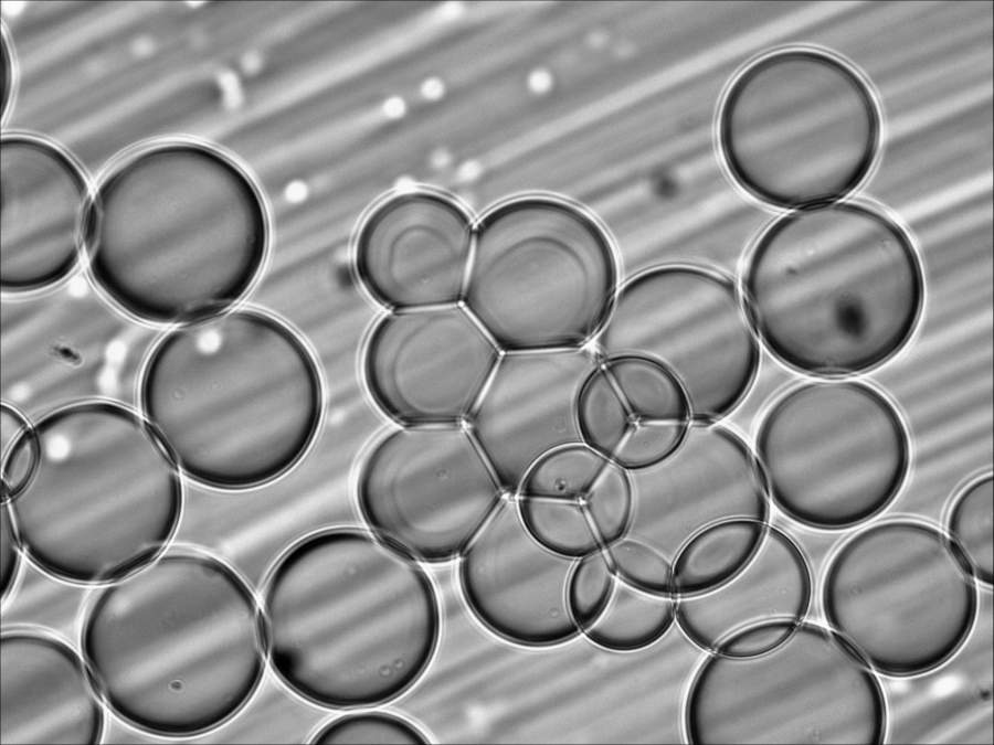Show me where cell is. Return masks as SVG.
Listing matches in <instances>:
<instances>
[{"label": "cell", "mask_w": 994, "mask_h": 745, "mask_svg": "<svg viewBox=\"0 0 994 745\" xmlns=\"http://www.w3.org/2000/svg\"><path fill=\"white\" fill-rule=\"evenodd\" d=\"M800 622L779 618L750 624L725 637L712 652L738 659L765 654L785 642Z\"/></svg>", "instance_id": "34"}, {"label": "cell", "mask_w": 994, "mask_h": 745, "mask_svg": "<svg viewBox=\"0 0 994 745\" xmlns=\"http://www.w3.org/2000/svg\"><path fill=\"white\" fill-rule=\"evenodd\" d=\"M506 496L465 423L400 425L370 447L357 478L367 525L423 563L459 557Z\"/></svg>", "instance_id": "14"}, {"label": "cell", "mask_w": 994, "mask_h": 745, "mask_svg": "<svg viewBox=\"0 0 994 745\" xmlns=\"http://www.w3.org/2000/svg\"><path fill=\"white\" fill-rule=\"evenodd\" d=\"M581 501L603 547L622 539L634 510L630 471L610 460Z\"/></svg>", "instance_id": "31"}, {"label": "cell", "mask_w": 994, "mask_h": 745, "mask_svg": "<svg viewBox=\"0 0 994 745\" xmlns=\"http://www.w3.org/2000/svg\"><path fill=\"white\" fill-rule=\"evenodd\" d=\"M829 629L874 672L913 677L951 659L974 627L975 579L934 525L882 520L848 536L821 585Z\"/></svg>", "instance_id": "9"}, {"label": "cell", "mask_w": 994, "mask_h": 745, "mask_svg": "<svg viewBox=\"0 0 994 745\" xmlns=\"http://www.w3.org/2000/svg\"><path fill=\"white\" fill-rule=\"evenodd\" d=\"M24 556L9 502L1 498V598L12 587Z\"/></svg>", "instance_id": "36"}, {"label": "cell", "mask_w": 994, "mask_h": 745, "mask_svg": "<svg viewBox=\"0 0 994 745\" xmlns=\"http://www.w3.org/2000/svg\"><path fill=\"white\" fill-rule=\"evenodd\" d=\"M163 333L120 309L83 272L2 295L1 403L32 425L88 402L140 412L144 372Z\"/></svg>", "instance_id": "12"}, {"label": "cell", "mask_w": 994, "mask_h": 745, "mask_svg": "<svg viewBox=\"0 0 994 745\" xmlns=\"http://www.w3.org/2000/svg\"><path fill=\"white\" fill-rule=\"evenodd\" d=\"M676 598L636 587L618 577L598 617L584 629L595 646L634 652L658 641L675 621Z\"/></svg>", "instance_id": "26"}, {"label": "cell", "mask_w": 994, "mask_h": 745, "mask_svg": "<svg viewBox=\"0 0 994 745\" xmlns=\"http://www.w3.org/2000/svg\"><path fill=\"white\" fill-rule=\"evenodd\" d=\"M522 521L547 549L578 560L604 549L581 500L517 496Z\"/></svg>", "instance_id": "28"}, {"label": "cell", "mask_w": 994, "mask_h": 745, "mask_svg": "<svg viewBox=\"0 0 994 745\" xmlns=\"http://www.w3.org/2000/svg\"><path fill=\"white\" fill-rule=\"evenodd\" d=\"M475 228L452 199L413 190L391 195L362 222L355 268L366 291L392 309L463 304Z\"/></svg>", "instance_id": "17"}, {"label": "cell", "mask_w": 994, "mask_h": 745, "mask_svg": "<svg viewBox=\"0 0 994 745\" xmlns=\"http://www.w3.org/2000/svg\"><path fill=\"white\" fill-rule=\"evenodd\" d=\"M261 615L274 673L334 710L404 694L427 669L441 631L435 587L419 561L356 528L292 545L266 578Z\"/></svg>", "instance_id": "2"}, {"label": "cell", "mask_w": 994, "mask_h": 745, "mask_svg": "<svg viewBox=\"0 0 994 745\" xmlns=\"http://www.w3.org/2000/svg\"><path fill=\"white\" fill-rule=\"evenodd\" d=\"M33 430L35 468L6 498L29 560L97 587L170 546L183 479L139 411L82 403L43 417Z\"/></svg>", "instance_id": "6"}, {"label": "cell", "mask_w": 994, "mask_h": 745, "mask_svg": "<svg viewBox=\"0 0 994 745\" xmlns=\"http://www.w3.org/2000/svg\"><path fill=\"white\" fill-rule=\"evenodd\" d=\"M593 341L601 362L639 355L663 365L681 385L692 423L728 417L748 396L761 363L740 287L689 264L656 266L625 281Z\"/></svg>", "instance_id": "13"}, {"label": "cell", "mask_w": 994, "mask_h": 745, "mask_svg": "<svg viewBox=\"0 0 994 745\" xmlns=\"http://www.w3.org/2000/svg\"><path fill=\"white\" fill-rule=\"evenodd\" d=\"M78 648L107 710L163 744L211 733L241 713L267 659L245 578L179 546L95 587Z\"/></svg>", "instance_id": "1"}, {"label": "cell", "mask_w": 994, "mask_h": 745, "mask_svg": "<svg viewBox=\"0 0 994 745\" xmlns=\"http://www.w3.org/2000/svg\"><path fill=\"white\" fill-rule=\"evenodd\" d=\"M317 364L302 339L254 309H226L165 332L140 386V413L182 477L228 490L273 481L315 438Z\"/></svg>", "instance_id": "5"}, {"label": "cell", "mask_w": 994, "mask_h": 745, "mask_svg": "<svg viewBox=\"0 0 994 745\" xmlns=\"http://www.w3.org/2000/svg\"><path fill=\"white\" fill-rule=\"evenodd\" d=\"M604 551L616 577L653 593L673 595V561L652 544L625 535Z\"/></svg>", "instance_id": "32"}, {"label": "cell", "mask_w": 994, "mask_h": 745, "mask_svg": "<svg viewBox=\"0 0 994 745\" xmlns=\"http://www.w3.org/2000/svg\"><path fill=\"white\" fill-rule=\"evenodd\" d=\"M38 460L33 425L1 456V497L11 498L27 483Z\"/></svg>", "instance_id": "35"}, {"label": "cell", "mask_w": 994, "mask_h": 745, "mask_svg": "<svg viewBox=\"0 0 994 745\" xmlns=\"http://www.w3.org/2000/svg\"><path fill=\"white\" fill-rule=\"evenodd\" d=\"M760 343L813 376L871 371L913 336L924 304L920 256L886 212L856 201L795 209L753 244L741 280Z\"/></svg>", "instance_id": "3"}, {"label": "cell", "mask_w": 994, "mask_h": 745, "mask_svg": "<svg viewBox=\"0 0 994 745\" xmlns=\"http://www.w3.org/2000/svg\"><path fill=\"white\" fill-rule=\"evenodd\" d=\"M615 577L604 549L575 561L568 583V604L581 631L605 606Z\"/></svg>", "instance_id": "33"}, {"label": "cell", "mask_w": 994, "mask_h": 745, "mask_svg": "<svg viewBox=\"0 0 994 745\" xmlns=\"http://www.w3.org/2000/svg\"><path fill=\"white\" fill-rule=\"evenodd\" d=\"M611 240L569 202L527 196L475 228L463 305L501 352L583 348L618 290Z\"/></svg>", "instance_id": "8"}, {"label": "cell", "mask_w": 994, "mask_h": 745, "mask_svg": "<svg viewBox=\"0 0 994 745\" xmlns=\"http://www.w3.org/2000/svg\"><path fill=\"white\" fill-rule=\"evenodd\" d=\"M770 501L791 520L843 530L884 511L908 476L910 437L895 403L869 383L825 377L775 396L754 434Z\"/></svg>", "instance_id": "10"}, {"label": "cell", "mask_w": 994, "mask_h": 745, "mask_svg": "<svg viewBox=\"0 0 994 745\" xmlns=\"http://www.w3.org/2000/svg\"><path fill=\"white\" fill-rule=\"evenodd\" d=\"M108 710L76 646L1 630L0 744H102Z\"/></svg>", "instance_id": "21"}, {"label": "cell", "mask_w": 994, "mask_h": 745, "mask_svg": "<svg viewBox=\"0 0 994 745\" xmlns=\"http://www.w3.org/2000/svg\"><path fill=\"white\" fill-rule=\"evenodd\" d=\"M3 161L2 295L36 291L75 273L85 248L92 198L65 157Z\"/></svg>", "instance_id": "20"}, {"label": "cell", "mask_w": 994, "mask_h": 745, "mask_svg": "<svg viewBox=\"0 0 994 745\" xmlns=\"http://www.w3.org/2000/svg\"><path fill=\"white\" fill-rule=\"evenodd\" d=\"M313 744H429L423 731L393 713L364 710L341 715L319 728Z\"/></svg>", "instance_id": "30"}, {"label": "cell", "mask_w": 994, "mask_h": 745, "mask_svg": "<svg viewBox=\"0 0 994 745\" xmlns=\"http://www.w3.org/2000/svg\"><path fill=\"white\" fill-rule=\"evenodd\" d=\"M622 402V443L612 462L627 471L658 464L683 441L691 423L687 396L654 360L621 355L601 362Z\"/></svg>", "instance_id": "23"}, {"label": "cell", "mask_w": 994, "mask_h": 745, "mask_svg": "<svg viewBox=\"0 0 994 745\" xmlns=\"http://www.w3.org/2000/svg\"><path fill=\"white\" fill-rule=\"evenodd\" d=\"M601 360L586 347L503 352L466 426L507 496L551 449L582 441L580 393Z\"/></svg>", "instance_id": "18"}, {"label": "cell", "mask_w": 994, "mask_h": 745, "mask_svg": "<svg viewBox=\"0 0 994 745\" xmlns=\"http://www.w3.org/2000/svg\"><path fill=\"white\" fill-rule=\"evenodd\" d=\"M501 353L463 304L392 310L367 338L363 380L400 425L466 423Z\"/></svg>", "instance_id": "15"}, {"label": "cell", "mask_w": 994, "mask_h": 745, "mask_svg": "<svg viewBox=\"0 0 994 745\" xmlns=\"http://www.w3.org/2000/svg\"><path fill=\"white\" fill-rule=\"evenodd\" d=\"M766 523L732 518L692 534L673 558L674 597L712 589L737 574L757 551Z\"/></svg>", "instance_id": "25"}, {"label": "cell", "mask_w": 994, "mask_h": 745, "mask_svg": "<svg viewBox=\"0 0 994 745\" xmlns=\"http://www.w3.org/2000/svg\"><path fill=\"white\" fill-rule=\"evenodd\" d=\"M717 126L733 180L754 199L789 210L838 201L859 188L882 131L877 98L860 73L806 46L765 53L741 70Z\"/></svg>", "instance_id": "7"}, {"label": "cell", "mask_w": 994, "mask_h": 745, "mask_svg": "<svg viewBox=\"0 0 994 745\" xmlns=\"http://www.w3.org/2000/svg\"><path fill=\"white\" fill-rule=\"evenodd\" d=\"M609 461L583 441L558 446L531 466L518 496L582 500Z\"/></svg>", "instance_id": "29"}, {"label": "cell", "mask_w": 994, "mask_h": 745, "mask_svg": "<svg viewBox=\"0 0 994 745\" xmlns=\"http://www.w3.org/2000/svg\"><path fill=\"white\" fill-rule=\"evenodd\" d=\"M95 587L39 566L27 556L1 598V630H34L80 647L86 609Z\"/></svg>", "instance_id": "24"}, {"label": "cell", "mask_w": 994, "mask_h": 745, "mask_svg": "<svg viewBox=\"0 0 994 745\" xmlns=\"http://www.w3.org/2000/svg\"><path fill=\"white\" fill-rule=\"evenodd\" d=\"M459 558L466 603L496 635L543 647L581 632L568 604V583L577 560L547 549L532 536L517 497L504 498Z\"/></svg>", "instance_id": "19"}, {"label": "cell", "mask_w": 994, "mask_h": 745, "mask_svg": "<svg viewBox=\"0 0 994 745\" xmlns=\"http://www.w3.org/2000/svg\"><path fill=\"white\" fill-rule=\"evenodd\" d=\"M692 745L881 744L887 704L874 671L831 629L801 621L753 658L716 652L701 663L685 705Z\"/></svg>", "instance_id": "11"}, {"label": "cell", "mask_w": 994, "mask_h": 745, "mask_svg": "<svg viewBox=\"0 0 994 745\" xmlns=\"http://www.w3.org/2000/svg\"><path fill=\"white\" fill-rule=\"evenodd\" d=\"M268 225L251 179L218 151L120 164L92 201L85 252L95 285L131 317L180 326L224 311L263 265Z\"/></svg>", "instance_id": "4"}, {"label": "cell", "mask_w": 994, "mask_h": 745, "mask_svg": "<svg viewBox=\"0 0 994 745\" xmlns=\"http://www.w3.org/2000/svg\"><path fill=\"white\" fill-rule=\"evenodd\" d=\"M31 427L32 424L22 413L1 403V456Z\"/></svg>", "instance_id": "37"}, {"label": "cell", "mask_w": 994, "mask_h": 745, "mask_svg": "<svg viewBox=\"0 0 994 745\" xmlns=\"http://www.w3.org/2000/svg\"><path fill=\"white\" fill-rule=\"evenodd\" d=\"M813 596L807 560L797 543L765 526L748 563L723 584L676 598L675 620L687 638L712 652L731 632L769 619L803 621Z\"/></svg>", "instance_id": "22"}, {"label": "cell", "mask_w": 994, "mask_h": 745, "mask_svg": "<svg viewBox=\"0 0 994 745\" xmlns=\"http://www.w3.org/2000/svg\"><path fill=\"white\" fill-rule=\"evenodd\" d=\"M634 510L626 535L673 561L700 529L732 518L766 522L770 499L753 450L723 422L691 423L664 460L630 472Z\"/></svg>", "instance_id": "16"}, {"label": "cell", "mask_w": 994, "mask_h": 745, "mask_svg": "<svg viewBox=\"0 0 994 745\" xmlns=\"http://www.w3.org/2000/svg\"><path fill=\"white\" fill-rule=\"evenodd\" d=\"M948 538L974 579L993 587V475L966 483L953 499Z\"/></svg>", "instance_id": "27"}]
</instances>
